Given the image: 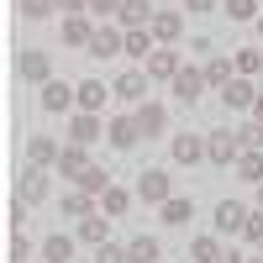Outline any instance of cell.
Segmentation results:
<instances>
[{
	"label": "cell",
	"mask_w": 263,
	"mask_h": 263,
	"mask_svg": "<svg viewBox=\"0 0 263 263\" xmlns=\"http://www.w3.org/2000/svg\"><path fill=\"white\" fill-rule=\"evenodd\" d=\"M90 263H126V248H116V242H100Z\"/></svg>",
	"instance_id": "cell-39"
},
{
	"label": "cell",
	"mask_w": 263,
	"mask_h": 263,
	"mask_svg": "<svg viewBox=\"0 0 263 263\" xmlns=\"http://www.w3.org/2000/svg\"><path fill=\"white\" fill-rule=\"evenodd\" d=\"M58 153H63V142H53V137H27V168H58Z\"/></svg>",
	"instance_id": "cell-13"
},
{
	"label": "cell",
	"mask_w": 263,
	"mask_h": 263,
	"mask_svg": "<svg viewBox=\"0 0 263 263\" xmlns=\"http://www.w3.org/2000/svg\"><path fill=\"white\" fill-rule=\"evenodd\" d=\"M227 79H237V58H221V53H211V58H205V84H211V90H221Z\"/></svg>",
	"instance_id": "cell-25"
},
{
	"label": "cell",
	"mask_w": 263,
	"mask_h": 263,
	"mask_svg": "<svg viewBox=\"0 0 263 263\" xmlns=\"http://www.w3.org/2000/svg\"><path fill=\"white\" fill-rule=\"evenodd\" d=\"M237 74H242V79L263 74V53H258V48H242V53H237Z\"/></svg>",
	"instance_id": "cell-35"
},
{
	"label": "cell",
	"mask_w": 263,
	"mask_h": 263,
	"mask_svg": "<svg viewBox=\"0 0 263 263\" xmlns=\"http://www.w3.org/2000/svg\"><path fill=\"white\" fill-rule=\"evenodd\" d=\"M74 248H79V237H69V232H53L48 242H42V258H48V263H74Z\"/></svg>",
	"instance_id": "cell-23"
},
{
	"label": "cell",
	"mask_w": 263,
	"mask_h": 263,
	"mask_svg": "<svg viewBox=\"0 0 263 263\" xmlns=\"http://www.w3.org/2000/svg\"><path fill=\"white\" fill-rule=\"evenodd\" d=\"M232 168H237V179H248V184H263V153L242 147V158H237Z\"/></svg>",
	"instance_id": "cell-30"
},
{
	"label": "cell",
	"mask_w": 263,
	"mask_h": 263,
	"mask_svg": "<svg viewBox=\"0 0 263 263\" xmlns=\"http://www.w3.org/2000/svg\"><path fill=\"white\" fill-rule=\"evenodd\" d=\"M74 184H79V190H90V195H105V190H111V174H105V168H95V163H90V168H84V174H79Z\"/></svg>",
	"instance_id": "cell-32"
},
{
	"label": "cell",
	"mask_w": 263,
	"mask_h": 263,
	"mask_svg": "<svg viewBox=\"0 0 263 263\" xmlns=\"http://www.w3.org/2000/svg\"><path fill=\"white\" fill-rule=\"evenodd\" d=\"M184 6H190L195 16H205V11H216V6H221V0H184Z\"/></svg>",
	"instance_id": "cell-43"
},
{
	"label": "cell",
	"mask_w": 263,
	"mask_h": 263,
	"mask_svg": "<svg viewBox=\"0 0 263 263\" xmlns=\"http://www.w3.org/2000/svg\"><path fill=\"white\" fill-rule=\"evenodd\" d=\"M6 258H11V263H27V258H32V242H27V232H11V242H6Z\"/></svg>",
	"instance_id": "cell-37"
},
{
	"label": "cell",
	"mask_w": 263,
	"mask_h": 263,
	"mask_svg": "<svg viewBox=\"0 0 263 263\" xmlns=\"http://www.w3.org/2000/svg\"><path fill=\"white\" fill-rule=\"evenodd\" d=\"M168 153H174V163H184V168H195V163L205 158V137H200V132H179V137L168 142Z\"/></svg>",
	"instance_id": "cell-15"
},
{
	"label": "cell",
	"mask_w": 263,
	"mask_h": 263,
	"mask_svg": "<svg viewBox=\"0 0 263 263\" xmlns=\"http://www.w3.org/2000/svg\"><path fill=\"white\" fill-rule=\"evenodd\" d=\"M126 263H163V248H158V237H132L126 242Z\"/></svg>",
	"instance_id": "cell-22"
},
{
	"label": "cell",
	"mask_w": 263,
	"mask_h": 263,
	"mask_svg": "<svg viewBox=\"0 0 263 263\" xmlns=\"http://www.w3.org/2000/svg\"><path fill=\"white\" fill-rule=\"evenodd\" d=\"M111 221H116V216H84V221H79V242H90V248L111 242Z\"/></svg>",
	"instance_id": "cell-24"
},
{
	"label": "cell",
	"mask_w": 263,
	"mask_h": 263,
	"mask_svg": "<svg viewBox=\"0 0 263 263\" xmlns=\"http://www.w3.org/2000/svg\"><path fill=\"white\" fill-rule=\"evenodd\" d=\"M153 16H158V11H153V0H126L121 16H116V27H121V32H137V27H153Z\"/></svg>",
	"instance_id": "cell-19"
},
{
	"label": "cell",
	"mask_w": 263,
	"mask_h": 263,
	"mask_svg": "<svg viewBox=\"0 0 263 263\" xmlns=\"http://www.w3.org/2000/svg\"><path fill=\"white\" fill-rule=\"evenodd\" d=\"M16 11L27 16V21H42L48 11H58V6H53V0H16Z\"/></svg>",
	"instance_id": "cell-38"
},
{
	"label": "cell",
	"mask_w": 263,
	"mask_h": 263,
	"mask_svg": "<svg viewBox=\"0 0 263 263\" xmlns=\"http://www.w3.org/2000/svg\"><path fill=\"white\" fill-rule=\"evenodd\" d=\"M242 242L263 248V205H258V211H248V221H242Z\"/></svg>",
	"instance_id": "cell-36"
},
{
	"label": "cell",
	"mask_w": 263,
	"mask_h": 263,
	"mask_svg": "<svg viewBox=\"0 0 263 263\" xmlns=\"http://www.w3.org/2000/svg\"><path fill=\"white\" fill-rule=\"evenodd\" d=\"M6 221H11V232H21V221H27V200H21V195H11V205H6Z\"/></svg>",
	"instance_id": "cell-41"
},
{
	"label": "cell",
	"mask_w": 263,
	"mask_h": 263,
	"mask_svg": "<svg viewBox=\"0 0 263 263\" xmlns=\"http://www.w3.org/2000/svg\"><path fill=\"white\" fill-rule=\"evenodd\" d=\"M53 6H58L63 16H79V11H90V0H53Z\"/></svg>",
	"instance_id": "cell-42"
},
{
	"label": "cell",
	"mask_w": 263,
	"mask_h": 263,
	"mask_svg": "<svg viewBox=\"0 0 263 263\" xmlns=\"http://www.w3.org/2000/svg\"><path fill=\"white\" fill-rule=\"evenodd\" d=\"M121 48H126V32L116 27V21H100V32H95V42L84 53H90V58H116Z\"/></svg>",
	"instance_id": "cell-11"
},
{
	"label": "cell",
	"mask_w": 263,
	"mask_h": 263,
	"mask_svg": "<svg viewBox=\"0 0 263 263\" xmlns=\"http://www.w3.org/2000/svg\"><path fill=\"white\" fill-rule=\"evenodd\" d=\"M168 195H174V179H168L163 168H142V174H137V200H147V205H163Z\"/></svg>",
	"instance_id": "cell-5"
},
{
	"label": "cell",
	"mask_w": 263,
	"mask_h": 263,
	"mask_svg": "<svg viewBox=\"0 0 263 263\" xmlns=\"http://www.w3.org/2000/svg\"><path fill=\"white\" fill-rule=\"evenodd\" d=\"M116 100H126V105H142L147 100V69H126V74H116Z\"/></svg>",
	"instance_id": "cell-12"
},
{
	"label": "cell",
	"mask_w": 263,
	"mask_h": 263,
	"mask_svg": "<svg viewBox=\"0 0 263 263\" xmlns=\"http://www.w3.org/2000/svg\"><path fill=\"white\" fill-rule=\"evenodd\" d=\"M216 258H221V237L216 232H205V237L190 242V263H216Z\"/></svg>",
	"instance_id": "cell-29"
},
{
	"label": "cell",
	"mask_w": 263,
	"mask_h": 263,
	"mask_svg": "<svg viewBox=\"0 0 263 263\" xmlns=\"http://www.w3.org/2000/svg\"><path fill=\"white\" fill-rule=\"evenodd\" d=\"M153 48H158L153 27H137V32H126V48H121V53H126V58H142V63H147V58H153Z\"/></svg>",
	"instance_id": "cell-27"
},
{
	"label": "cell",
	"mask_w": 263,
	"mask_h": 263,
	"mask_svg": "<svg viewBox=\"0 0 263 263\" xmlns=\"http://www.w3.org/2000/svg\"><path fill=\"white\" fill-rule=\"evenodd\" d=\"M179 32H184V16L179 11H158V16H153V37H158V48H174Z\"/></svg>",
	"instance_id": "cell-20"
},
{
	"label": "cell",
	"mask_w": 263,
	"mask_h": 263,
	"mask_svg": "<svg viewBox=\"0 0 263 263\" xmlns=\"http://www.w3.org/2000/svg\"><path fill=\"white\" fill-rule=\"evenodd\" d=\"M237 137H242V147H253V153H263V121H258V116H248L242 126H237Z\"/></svg>",
	"instance_id": "cell-34"
},
{
	"label": "cell",
	"mask_w": 263,
	"mask_h": 263,
	"mask_svg": "<svg viewBox=\"0 0 263 263\" xmlns=\"http://www.w3.org/2000/svg\"><path fill=\"white\" fill-rule=\"evenodd\" d=\"M84 168H90V147H79V142H63V153H58V168H53V174H63V179H79Z\"/></svg>",
	"instance_id": "cell-18"
},
{
	"label": "cell",
	"mask_w": 263,
	"mask_h": 263,
	"mask_svg": "<svg viewBox=\"0 0 263 263\" xmlns=\"http://www.w3.org/2000/svg\"><path fill=\"white\" fill-rule=\"evenodd\" d=\"M132 116H137L142 137H158V132L168 126V105H163V100H142V105H137V111H132Z\"/></svg>",
	"instance_id": "cell-16"
},
{
	"label": "cell",
	"mask_w": 263,
	"mask_h": 263,
	"mask_svg": "<svg viewBox=\"0 0 263 263\" xmlns=\"http://www.w3.org/2000/svg\"><path fill=\"white\" fill-rule=\"evenodd\" d=\"M216 263H248V258H242V253L232 248V253H221V258H216Z\"/></svg>",
	"instance_id": "cell-44"
},
{
	"label": "cell",
	"mask_w": 263,
	"mask_h": 263,
	"mask_svg": "<svg viewBox=\"0 0 263 263\" xmlns=\"http://www.w3.org/2000/svg\"><path fill=\"white\" fill-rule=\"evenodd\" d=\"M100 137H105V121H100L95 111H74V116H69V132H63V142L90 147V142H100Z\"/></svg>",
	"instance_id": "cell-3"
},
{
	"label": "cell",
	"mask_w": 263,
	"mask_h": 263,
	"mask_svg": "<svg viewBox=\"0 0 263 263\" xmlns=\"http://www.w3.org/2000/svg\"><path fill=\"white\" fill-rule=\"evenodd\" d=\"M63 216H74V221H84V216H95V195L74 184L69 195H63Z\"/></svg>",
	"instance_id": "cell-28"
},
{
	"label": "cell",
	"mask_w": 263,
	"mask_h": 263,
	"mask_svg": "<svg viewBox=\"0 0 263 263\" xmlns=\"http://www.w3.org/2000/svg\"><path fill=\"white\" fill-rule=\"evenodd\" d=\"M221 11H227L232 21H258V16H263L258 0H221Z\"/></svg>",
	"instance_id": "cell-33"
},
{
	"label": "cell",
	"mask_w": 263,
	"mask_h": 263,
	"mask_svg": "<svg viewBox=\"0 0 263 263\" xmlns=\"http://www.w3.org/2000/svg\"><path fill=\"white\" fill-rule=\"evenodd\" d=\"M142 69H147V79H168L174 84V74L184 69V53L179 48H153V58L142 63Z\"/></svg>",
	"instance_id": "cell-8"
},
{
	"label": "cell",
	"mask_w": 263,
	"mask_h": 263,
	"mask_svg": "<svg viewBox=\"0 0 263 263\" xmlns=\"http://www.w3.org/2000/svg\"><path fill=\"white\" fill-rule=\"evenodd\" d=\"M237 158H242V137H237V132H211V137H205V163L232 168Z\"/></svg>",
	"instance_id": "cell-2"
},
{
	"label": "cell",
	"mask_w": 263,
	"mask_h": 263,
	"mask_svg": "<svg viewBox=\"0 0 263 263\" xmlns=\"http://www.w3.org/2000/svg\"><path fill=\"white\" fill-rule=\"evenodd\" d=\"M42 111H53V116H74V111H79V84L48 79V84H42Z\"/></svg>",
	"instance_id": "cell-1"
},
{
	"label": "cell",
	"mask_w": 263,
	"mask_h": 263,
	"mask_svg": "<svg viewBox=\"0 0 263 263\" xmlns=\"http://www.w3.org/2000/svg\"><path fill=\"white\" fill-rule=\"evenodd\" d=\"M205 95V69H195V63H184L179 74H174V100L179 105H195Z\"/></svg>",
	"instance_id": "cell-6"
},
{
	"label": "cell",
	"mask_w": 263,
	"mask_h": 263,
	"mask_svg": "<svg viewBox=\"0 0 263 263\" xmlns=\"http://www.w3.org/2000/svg\"><path fill=\"white\" fill-rule=\"evenodd\" d=\"M158 216H163L168 227H184L190 216H195V200H190V195H168V200L158 205Z\"/></svg>",
	"instance_id": "cell-26"
},
{
	"label": "cell",
	"mask_w": 263,
	"mask_h": 263,
	"mask_svg": "<svg viewBox=\"0 0 263 263\" xmlns=\"http://www.w3.org/2000/svg\"><path fill=\"white\" fill-rule=\"evenodd\" d=\"M95 32H100V27H95L84 11H79V16H63V42H69V48H90Z\"/></svg>",
	"instance_id": "cell-17"
},
{
	"label": "cell",
	"mask_w": 263,
	"mask_h": 263,
	"mask_svg": "<svg viewBox=\"0 0 263 263\" xmlns=\"http://www.w3.org/2000/svg\"><path fill=\"white\" fill-rule=\"evenodd\" d=\"M258 205H263V184H258Z\"/></svg>",
	"instance_id": "cell-47"
},
{
	"label": "cell",
	"mask_w": 263,
	"mask_h": 263,
	"mask_svg": "<svg viewBox=\"0 0 263 263\" xmlns=\"http://www.w3.org/2000/svg\"><path fill=\"white\" fill-rule=\"evenodd\" d=\"M105 142H111V147H121V153H132V147L142 142L137 116H111V121H105Z\"/></svg>",
	"instance_id": "cell-7"
},
{
	"label": "cell",
	"mask_w": 263,
	"mask_h": 263,
	"mask_svg": "<svg viewBox=\"0 0 263 263\" xmlns=\"http://www.w3.org/2000/svg\"><path fill=\"white\" fill-rule=\"evenodd\" d=\"M253 100H258V84H253V79L237 74V79L221 84V105H227V111H253Z\"/></svg>",
	"instance_id": "cell-9"
},
{
	"label": "cell",
	"mask_w": 263,
	"mask_h": 263,
	"mask_svg": "<svg viewBox=\"0 0 263 263\" xmlns=\"http://www.w3.org/2000/svg\"><path fill=\"white\" fill-rule=\"evenodd\" d=\"M253 27H258V32H263V16H258V21H253Z\"/></svg>",
	"instance_id": "cell-46"
},
{
	"label": "cell",
	"mask_w": 263,
	"mask_h": 263,
	"mask_svg": "<svg viewBox=\"0 0 263 263\" xmlns=\"http://www.w3.org/2000/svg\"><path fill=\"white\" fill-rule=\"evenodd\" d=\"M121 6H126V0H90V11H95L100 21H116V16H121Z\"/></svg>",
	"instance_id": "cell-40"
},
{
	"label": "cell",
	"mask_w": 263,
	"mask_h": 263,
	"mask_svg": "<svg viewBox=\"0 0 263 263\" xmlns=\"http://www.w3.org/2000/svg\"><path fill=\"white\" fill-rule=\"evenodd\" d=\"M258 253H263V248H258Z\"/></svg>",
	"instance_id": "cell-49"
},
{
	"label": "cell",
	"mask_w": 263,
	"mask_h": 263,
	"mask_svg": "<svg viewBox=\"0 0 263 263\" xmlns=\"http://www.w3.org/2000/svg\"><path fill=\"white\" fill-rule=\"evenodd\" d=\"M242 221H248V205H237V200H221L216 216H211L216 237H242Z\"/></svg>",
	"instance_id": "cell-10"
},
{
	"label": "cell",
	"mask_w": 263,
	"mask_h": 263,
	"mask_svg": "<svg viewBox=\"0 0 263 263\" xmlns=\"http://www.w3.org/2000/svg\"><path fill=\"white\" fill-rule=\"evenodd\" d=\"M132 195H137V190H121V184H111V190L100 195V211H105V216H126V211H132Z\"/></svg>",
	"instance_id": "cell-31"
},
{
	"label": "cell",
	"mask_w": 263,
	"mask_h": 263,
	"mask_svg": "<svg viewBox=\"0 0 263 263\" xmlns=\"http://www.w3.org/2000/svg\"><path fill=\"white\" fill-rule=\"evenodd\" d=\"M248 263H263V253H258V258H248Z\"/></svg>",
	"instance_id": "cell-48"
},
{
	"label": "cell",
	"mask_w": 263,
	"mask_h": 263,
	"mask_svg": "<svg viewBox=\"0 0 263 263\" xmlns=\"http://www.w3.org/2000/svg\"><path fill=\"white\" fill-rule=\"evenodd\" d=\"M53 168H21V184H16V195L27 205H37V200H48V190H53V179H48Z\"/></svg>",
	"instance_id": "cell-14"
},
{
	"label": "cell",
	"mask_w": 263,
	"mask_h": 263,
	"mask_svg": "<svg viewBox=\"0 0 263 263\" xmlns=\"http://www.w3.org/2000/svg\"><path fill=\"white\" fill-rule=\"evenodd\" d=\"M105 95H116V90H105V79H79V111H105Z\"/></svg>",
	"instance_id": "cell-21"
},
{
	"label": "cell",
	"mask_w": 263,
	"mask_h": 263,
	"mask_svg": "<svg viewBox=\"0 0 263 263\" xmlns=\"http://www.w3.org/2000/svg\"><path fill=\"white\" fill-rule=\"evenodd\" d=\"M248 116H258V121H263V90H258V100H253V111H248Z\"/></svg>",
	"instance_id": "cell-45"
},
{
	"label": "cell",
	"mask_w": 263,
	"mask_h": 263,
	"mask_svg": "<svg viewBox=\"0 0 263 263\" xmlns=\"http://www.w3.org/2000/svg\"><path fill=\"white\" fill-rule=\"evenodd\" d=\"M16 74L32 79V84H48V79H53V58L42 53V48H21V53H16Z\"/></svg>",
	"instance_id": "cell-4"
}]
</instances>
